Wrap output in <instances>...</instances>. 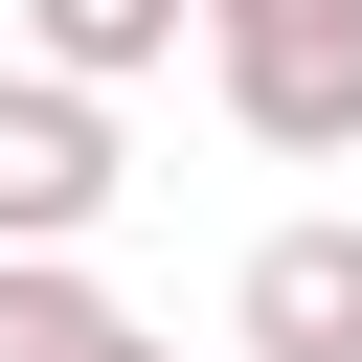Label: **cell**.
<instances>
[{
	"label": "cell",
	"instance_id": "cell-3",
	"mask_svg": "<svg viewBox=\"0 0 362 362\" xmlns=\"http://www.w3.org/2000/svg\"><path fill=\"white\" fill-rule=\"evenodd\" d=\"M249 362H362V226H272L249 249Z\"/></svg>",
	"mask_w": 362,
	"mask_h": 362
},
{
	"label": "cell",
	"instance_id": "cell-2",
	"mask_svg": "<svg viewBox=\"0 0 362 362\" xmlns=\"http://www.w3.org/2000/svg\"><path fill=\"white\" fill-rule=\"evenodd\" d=\"M113 181H136V158H113V90L23 45V68H0V249H90Z\"/></svg>",
	"mask_w": 362,
	"mask_h": 362
},
{
	"label": "cell",
	"instance_id": "cell-1",
	"mask_svg": "<svg viewBox=\"0 0 362 362\" xmlns=\"http://www.w3.org/2000/svg\"><path fill=\"white\" fill-rule=\"evenodd\" d=\"M204 68L249 158H362V0H204Z\"/></svg>",
	"mask_w": 362,
	"mask_h": 362
},
{
	"label": "cell",
	"instance_id": "cell-5",
	"mask_svg": "<svg viewBox=\"0 0 362 362\" xmlns=\"http://www.w3.org/2000/svg\"><path fill=\"white\" fill-rule=\"evenodd\" d=\"M181 23H204V0H23V45H45V68H90V90L181 68Z\"/></svg>",
	"mask_w": 362,
	"mask_h": 362
},
{
	"label": "cell",
	"instance_id": "cell-4",
	"mask_svg": "<svg viewBox=\"0 0 362 362\" xmlns=\"http://www.w3.org/2000/svg\"><path fill=\"white\" fill-rule=\"evenodd\" d=\"M0 362H158V339H136L68 249H0Z\"/></svg>",
	"mask_w": 362,
	"mask_h": 362
}]
</instances>
